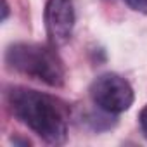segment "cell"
<instances>
[{
	"mask_svg": "<svg viewBox=\"0 0 147 147\" xmlns=\"http://www.w3.org/2000/svg\"><path fill=\"white\" fill-rule=\"evenodd\" d=\"M11 113L47 144H62L67 138V119L59 102L38 90L14 87L7 92Z\"/></svg>",
	"mask_w": 147,
	"mask_h": 147,
	"instance_id": "6da1fadb",
	"label": "cell"
},
{
	"mask_svg": "<svg viewBox=\"0 0 147 147\" xmlns=\"http://www.w3.org/2000/svg\"><path fill=\"white\" fill-rule=\"evenodd\" d=\"M9 16V4H7V0H4V14H2V21H5Z\"/></svg>",
	"mask_w": 147,
	"mask_h": 147,
	"instance_id": "52a82bcc",
	"label": "cell"
},
{
	"mask_svg": "<svg viewBox=\"0 0 147 147\" xmlns=\"http://www.w3.org/2000/svg\"><path fill=\"white\" fill-rule=\"evenodd\" d=\"M125 2L131 11L140 12V14H147V0H125Z\"/></svg>",
	"mask_w": 147,
	"mask_h": 147,
	"instance_id": "5b68a950",
	"label": "cell"
},
{
	"mask_svg": "<svg viewBox=\"0 0 147 147\" xmlns=\"http://www.w3.org/2000/svg\"><path fill=\"white\" fill-rule=\"evenodd\" d=\"M45 30L54 47L66 45L75 30V7L73 0H47L45 4Z\"/></svg>",
	"mask_w": 147,
	"mask_h": 147,
	"instance_id": "277c9868",
	"label": "cell"
},
{
	"mask_svg": "<svg viewBox=\"0 0 147 147\" xmlns=\"http://www.w3.org/2000/svg\"><path fill=\"white\" fill-rule=\"evenodd\" d=\"M5 62L11 69L49 87L64 85V66L52 43H14L5 50Z\"/></svg>",
	"mask_w": 147,
	"mask_h": 147,
	"instance_id": "7a4b0ae2",
	"label": "cell"
},
{
	"mask_svg": "<svg viewBox=\"0 0 147 147\" xmlns=\"http://www.w3.org/2000/svg\"><path fill=\"white\" fill-rule=\"evenodd\" d=\"M138 125H140V130H142L144 137L147 138V104L144 106V109L138 114Z\"/></svg>",
	"mask_w": 147,
	"mask_h": 147,
	"instance_id": "8992f818",
	"label": "cell"
},
{
	"mask_svg": "<svg viewBox=\"0 0 147 147\" xmlns=\"http://www.w3.org/2000/svg\"><path fill=\"white\" fill-rule=\"evenodd\" d=\"M92 102L107 114H121L133 104L135 94L131 85L116 73H104L90 85Z\"/></svg>",
	"mask_w": 147,
	"mask_h": 147,
	"instance_id": "3957f363",
	"label": "cell"
}]
</instances>
